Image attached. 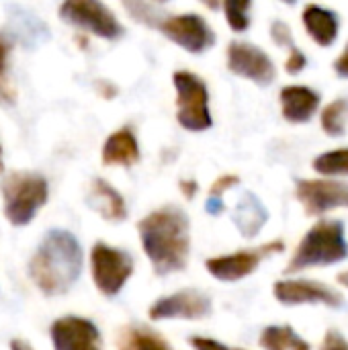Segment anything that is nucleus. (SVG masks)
Listing matches in <instances>:
<instances>
[{"label": "nucleus", "mask_w": 348, "mask_h": 350, "mask_svg": "<svg viewBox=\"0 0 348 350\" xmlns=\"http://www.w3.org/2000/svg\"><path fill=\"white\" fill-rule=\"evenodd\" d=\"M334 72L340 76V78H348V41L343 49V53L334 59Z\"/></svg>", "instance_id": "obj_34"}, {"label": "nucleus", "mask_w": 348, "mask_h": 350, "mask_svg": "<svg viewBox=\"0 0 348 350\" xmlns=\"http://www.w3.org/2000/svg\"><path fill=\"white\" fill-rule=\"evenodd\" d=\"M0 172H2V144H0Z\"/></svg>", "instance_id": "obj_40"}, {"label": "nucleus", "mask_w": 348, "mask_h": 350, "mask_svg": "<svg viewBox=\"0 0 348 350\" xmlns=\"http://www.w3.org/2000/svg\"><path fill=\"white\" fill-rule=\"evenodd\" d=\"M226 21L236 33H244L250 27V6L252 0H222Z\"/></svg>", "instance_id": "obj_26"}, {"label": "nucleus", "mask_w": 348, "mask_h": 350, "mask_svg": "<svg viewBox=\"0 0 348 350\" xmlns=\"http://www.w3.org/2000/svg\"><path fill=\"white\" fill-rule=\"evenodd\" d=\"M322 350H348V340L343 336V332L330 328L324 336V345Z\"/></svg>", "instance_id": "obj_32"}, {"label": "nucleus", "mask_w": 348, "mask_h": 350, "mask_svg": "<svg viewBox=\"0 0 348 350\" xmlns=\"http://www.w3.org/2000/svg\"><path fill=\"white\" fill-rule=\"evenodd\" d=\"M336 281L343 285V287H347L348 289V271H345V273H340L338 277H336Z\"/></svg>", "instance_id": "obj_39"}, {"label": "nucleus", "mask_w": 348, "mask_h": 350, "mask_svg": "<svg viewBox=\"0 0 348 350\" xmlns=\"http://www.w3.org/2000/svg\"><path fill=\"white\" fill-rule=\"evenodd\" d=\"M238 183H240V176H238V174H222V176H219V178H215V183L211 185L209 195H213V197H222L226 191L234 189Z\"/></svg>", "instance_id": "obj_30"}, {"label": "nucleus", "mask_w": 348, "mask_h": 350, "mask_svg": "<svg viewBox=\"0 0 348 350\" xmlns=\"http://www.w3.org/2000/svg\"><path fill=\"white\" fill-rule=\"evenodd\" d=\"M312 168L322 176H348V148L330 150L316 156Z\"/></svg>", "instance_id": "obj_25"}, {"label": "nucleus", "mask_w": 348, "mask_h": 350, "mask_svg": "<svg viewBox=\"0 0 348 350\" xmlns=\"http://www.w3.org/2000/svg\"><path fill=\"white\" fill-rule=\"evenodd\" d=\"M281 2H285V4H295L297 0H281Z\"/></svg>", "instance_id": "obj_41"}, {"label": "nucleus", "mask_w": 348, "mask_h": 350, "mask_svg": "<svg viewBox=\"0 0 348 350\" xmlns=\"http://www.w3.org/2000/svg\"><path fill=\"white\" fill-rule=\"evenodd\" d=\"M142 248L150 258L156 275L180 273L191 254V221L176 205L154 209L137 224Z\"/></svg>", "instance_id": "obj_1"}, {"label": "nucleus", "mask_w": 348, "mask_h": 350, "mask_svg": "<svg viewBox=\"0 0 348 350\" xmlns=\"http://www.w3.org/2000/svg\"><path fill=\"white\" fill-rule=\"evenodd\" d=\"M105 166H133L139 162V144L131 127H121L113 131L103 146Z\"/></svg>", "instance_id": "obj_20"}, {"label": "nucleus", "mask_w": 348, "mask_h": 350, "mask_svg": "<svg viewBox=\"0 0 348 350\" xmlns=\"http://www.w3.org/2000/svg\"><path fill=\"white\" fill-rule=\"evenodd\" d=\"M228 70L258 86H269L277 78V68L271 55L248 41H232L228 45Z\"/></svg>", "instance_id": "obj_10"}, {"label": "nucleus", "mask_w": 348, "mask_h": 350, "mask_svg": "<svg viewBox=\"0 0 348 350\" xmlns=\"http://www.w3.org/2000/svg\"><path fill=\"white\" fill-rule=\"evenodd\" d=\"M302 23L308 31V35L314 39L320 47H330L338 39L340 33V18L334 10L320 6V4H308L302 12Z\"/></svg>", "instance_id": "obj_18"}, {"label": "nucleus", "mask_w": 348, "mask_h": 350, "mask_svg": "<svg viewBox=\"0 0 348 350\" xmlns=\"http://www.w3.org/2000/svg\"><path fill=\"white\" fill-rule=\"evenodd\" d=\"M283 250H285V242L273 240V242H267L256 248H246V250H238L232 254L209 258V260H205V269L217 281L236 283V281L250 277L260 267V262L265 258H269L273 254H281Z\"/></svg>", "instance_id": "obj_8"}, {"label": "nucleus", "mask_w": 348, "mask_h": 350, "mask_svg": "<svg viewBox=\"0 0 348 350\" xmlns=\"http://www.w3.org/2000/svg\"><path fill=\"white\" fill-rule=\"evenodd\" d=\"M84 267L78 238L68 230H49L29 260V277L47 295H62L74 287Z\"/></svg>", "instance_id": "obj_2"}, {"label": "nucleus", "mask_w": 348, "mask_h": 350, "mask_svg": "<svg viewBox=\"0 0 348 350\" xmlns=\"http://www.w3.org/2000/svg\"><path fill=\"white\" fill-rule=\"evenodd\" d=\"M306 66H308L306 53L302 49H297V47H291L289 49V57L285 62V72L291 74V76H297V74H302L306 70Z\"/></svg>", "instance_id": "obj_29"}, {"label": "nucleus", "mask_w": 348, "mask_h": 350, "mask_svg": "<svg viewBox=\"0 0 348 350\" xmlns=\"http://www.w3.org/2000/svg\"><path fill=\"white\" fill-rule=\"evenodd\" d=\"M180 193L191 201V199H195V195L199 193V183L197 180H193V178H187V180H180Z\"/></svg>", "instance_id": "obj_35"}, {"label": "nucleus", "mask_w": 348, "mask_h": 350, "mask_svg": "<svg viewBox=\"0 0 348 350\" xmlns=\"http://www.w3.org/2000/svg\"><path fill=\"white\" fill-rule=\"evenodd\" d=\"M279 98H281L283 119L295 125L312 121V117L320 109V94L310 86H299V84L283 86Z\"/></svg>", "instance_id": "obj_15"}, {"label": "nucleus", "mask_w": 348, "mask_h": 350, "mask_svg": "<svg viewBox=\"0 0 348 350\" xmlns=\"http://www.w3.org/2000/svg\"><path fill=\"white\" fill-rule=\"evenodd\" d=\"M101 92L105 94V98H113L117 94V88L109 82H101Z\"/></svg>", "instance_id": "obj_36"}, {"label": "nucleus", "mask_w": 348, "mask_h": 350, "mask_svg": "<svg viewBox=\"0 0 348 350\" xmlns=\"http://www.w3.org/2000/svg\"><path fill=\"white\" fill-rule=\"evenodd\" d=\"M189 345L195 350H242L228 347V345H224L219 340H213V338H207V336H191Z\"/></svg>", "instance_id": "obj_31"}, {"label": "nucleus", "mask_w": 348, "mask_h": 350, "mask_svg": "<svg viewBox=\"0 0 348 350\" xmlns=\"http://www.w3.org/2000/svg\"><path fill=\"white\" fill-rule=\"evenodd\" d=\"M260 347L265 350H312L291 326H269L260 334Z\"/></svg>", "instance_id": "obj_22"}, {"label": "nucleus", "mask_w": 348, "mask_h": 350, "mask_svg": "<svg viewBox=\"0 0 348 350\" xmlns=\"http://www.w3.org/2000/svg\"><path fill=\"white\" fill-rule=\"evenodd\" d=\"M172 43L189 53H203L215 45V33L209 23L197 12H185L174 16H164L158 27Z\"/></svg>", "instance_id": "obj_11"}, {"label": "nucleus", "mask_w": 348, "mask_h": 350, "mask_svg": "<svg viewBox=\"0 0 348 350\" xmlns=\"http://www.w3.org/2000/svg\"><path fill=\"white\" fill-rule=\"evenodd\" d=\"M295 197L306 215L318 217L334 209H348V183L330 178H299Z\"/></svg>", "instance_id": "obj_9"}, {"label": "nucleus", "mask_w": 348, "mask_h": 350, "mask_svg": "<svg viewBox=\"0 0 348 350\" xmlns=\"http://www.w3.org/2000/svg\"><path fill=\"white\" fill-rule=\"evenodd\" d=\"M348 258V240L345 221L320 219L299 240L293 258L287 265V273H302L314 267H332Z\"/></svg>", "instance_id": "obj_3"}, {"label": "nucleus", "mask_w": 348, "mask_h": 350, "mask_svg": "<svg viewBox=\"0 0 348 350\" xmlns=\"http://www.w3.org/2000/svg\"><path fill=\"white\" fill-rule=\"evenodd\" d=\"M123 6H125V10H127L137 23L148 25V27H154V29H158L160 23H162V18H164V14L158 12V10L150 4V0H123Z\"/></svg>", "instance_id": "obj_27"}, {"label": "nucleus", "mask_w": 348, "mask_h": 350, "mask_svg": "<svg viewBox=\"0 0 348 350\" xmlns=\"http://www.w3.org/2000/svg\"><path fill=\"white\" fill-rule=\"evenodd\" d=\"M10 39L18 41L23 47H37L49 39L47 25L27 8L8 6V33Z\"/></svg>", "instance_id": "obj_16"}, {"label": "nucleus", "mask_w": 348, "mask_h": 350, "mask_svg": "<svg viewBox=\"0 0 348 350\" xmlns=\"http://www.w3.org/2000/svg\"><path fill=\"white\" fill-rule=\"evenodd\" d=\"M271 39H273V43L277 47H287V49L295 47L293 45V31L283 21H273V25H271Z\"/></svg>", "instance_id": "obj_28"}, {"label": "nucleus", "mask_w": 348, "mask_h": 350, "mask_svg": "<svg viewBox=\"0 0 348 350\" xmlns=\"http://www.w3.org/2000/svg\"><path fill=\"white\" fill-rule=\"evenodd\" d=\"M86 203L92 211H96L103 219L111 224H119L127 219V205L123 195L105 178H94L90 183Z\"/></svg>", "instance_id": "obj_17"}, {"label": "nucleus", "mask_w": 348, "mask_h": 350, "mask_svg": "<svg viewBox=\"0 0 348 350\" xmlns=\"http://www.w3.org/2000/svg\"><path fill=\"white\" fill-rule=\"evenodd\" d=\"M224 209H226L224 199H222V197H213V195H209V199L205 201V211H207L209 215H222V213H224Z\"/></svg>", "instance_id": "obj_33"}, {"label": "nucleus", "mask_w": 348, "mask_h": 350, "mask_svg": "<svg viewBox=\"0 0 348 350\" xmlns=\"http://www.w3.org/2000/svg\"><path fill=\"white\" fill-rule=\"evenodd\" d=\"M201 4H205L209 10H217L222 6V0H199Z\"/></svg>", "instance_id": "obj_38"}, {"label": "nucleus", "mask_w": 348, "mask_h": 350, "mask_svg": "<svg viewBox=\"0 0 348 350\" xmlns=\"http://www.w3.org/2000/svg\"><path fill=\"white\" fill-rule=\"evenodd\" d=\"M154 2H166V0H154Z\"/></svg>", "instance_id": "obj_42"}, {"label": "nucleus", "mask_w": 348, "mask_h": 350, "mask_svg": "<svg viewBox=\"0 0 348 350\" xmlns=\"http://www.w3.org/2000/svg\"><path fill=\"white\" fill-rule=\"evenodd\" d=\"M176 90V121L187 131H207L213 125L209 111V90L203 78L189 70H178L172 76Z\"/></svg>", "instance_id": "obj_5"}, {"label": "nucleus", "mask_w": 348, "mask_h": 350, "mask_svg": "<svg viewBox=\"0 0 348 350\" xmlns=\"http://www.w3.org/2000/svg\"><path fill=\"white\" fill-rule=\"evenodd\" d=\"M53 350H103L98 326L82 316L57 318L49 328Z\"/></svg>", "instance_id": "obj_14"}, {"label": "nucleus", "mask_w": 348, "mask_h": 350, "mask_svg": "<svg viewBox=\"0 0 348 350\" xmlns=\"http://www.w3.org/2000/svg\"><path fill=\"white\" fill-rule=\"evenodd\" d=\"M4 217L10 226H29L49 199L47 178L39 172H10L2 180Z\"/></svg>", "instance_id": "obj_4"}, {"label": "nucleus", "mask_w": 348, "mask_h": 350, "mask_svg": "<svg viewBox=\"0 0 348 350\" xmlns=\"http://www.w3.org/2000/svg\"><path fill=\"white\" fill-rule=\"evenodd\" d=\"M119 350H174L170 342L146 324H127L119 332Z\"/></svg>", "instance_id": "obj_21"}, {"label": "nucleus", "mask_w": 348, "mask_h": 350, "mask_svg": "<svg viewBox=\"0 0 348 350\" xmlns=\"http://www.w3.org/2000/svg\"><path fill=\"white\" fill-rule=\"evenodd\" d=\"M59 18L107 41H115L125 33L115 12L101 0H64L59 4Z\"/></svg>", "instance_id": "obj_7"}, {"label": "nucleus", "mask_w": 348, "mask_h": 350, "mask_svg": "<svg viewBox=\"0 0 348 350\" xmlns=\"http://www.w3.org/2000/svg\"><path fill=\"white\" fill-rule=\"evenodd\" d=\"M275 299L283 306H306V304H320L326 308H343L345 297L328 287L326 283L314 279H283L277 281L273 287Z\"/></svg>", "instance_id": "obj_12"}, {"label": "nucleus", "mask_w": 348, "mask_h": 350, "mask_svg": "<svg viewBox=\"0 0 348 350\" xmlns=\"http://www.w3.org/2000/svg\"><path fill=\"white\" fill-rule=\"evenodd\" d=\"M10 350H33V347L21 338H14V340H10Z\"/></svg>", "instance_id": "obj_37"}, {"label": "nucleus", "mask_w": 348, "mask_h": 350, "mask_svg": "<svg viewBox=\"0 0 348 350\" xmlns=\"http://www.w3.org/2000/svg\"><path fill=\"white\" fill-rule=\"evenodd\" d=\"M232 221L238 228V232L246 238L252 240L256 238L263 228L269 221V209L265 207V203L250 191H246L240 201L236 203L234 211H232Z\"/></svg>", "instance_id": "obj_19"}, {"label": "nucleus", "mask_w": 348, "mask_h": 350, "mask_svg": "<svg viewBox=\"0 0 348 350\" xmlns=\"http://www.w3.org/2000/svg\"><path fill=\"white\" fill-rule=\"evenodd\" d=\"M211 297L199 289H183L172 295L160 297L152 304L150 320H203L211 316Z\"/></svg>", "instance_id": "obj_13"}, {"label": "nucleus", "mask_w": 348, "mask_h": 350, "mask_svg": "<svg viewBox=\"0 0 348 350\" xmlns=\"http://www.w3.org/2000/svg\"><path fill=\"white\" fill-rule=\"evenodd\" d=\"M12 49V39L0 33V107H12L16 100V88L8 74V55Z\"/></svg>", "instance_id": "obj_24"}, {"label": "nucleus", "mask_w": 348, "mask_h": 350, "mask_svg": "<svg viewBox=\"0 0 348 350\" xmlns=\"http://www.w3.org/2000/svg\"><path fill=\"white\" fill-rule=\"evenodd\" d=\"M320 125L326 135L343 137L348 129V98H336L328 103L320 113Z\"/></svg>", "instance_id": "obj_23"}, {"label": "nucleus", "mask_w": 348, "mask_h": 350, "mask_svg": "<svg viewBox=\"0 0 348 350\" xmlns=\"http://www.w3.org/2000/svg\"><path fill=\"white\" fill-rule=\"evenodd\" d=\"M135 262L129 252L96 242L90 250V273L96 289L105 297H117L131 279Z\"/></svg>", "instance_id": "obj_6"}]
</instances>
